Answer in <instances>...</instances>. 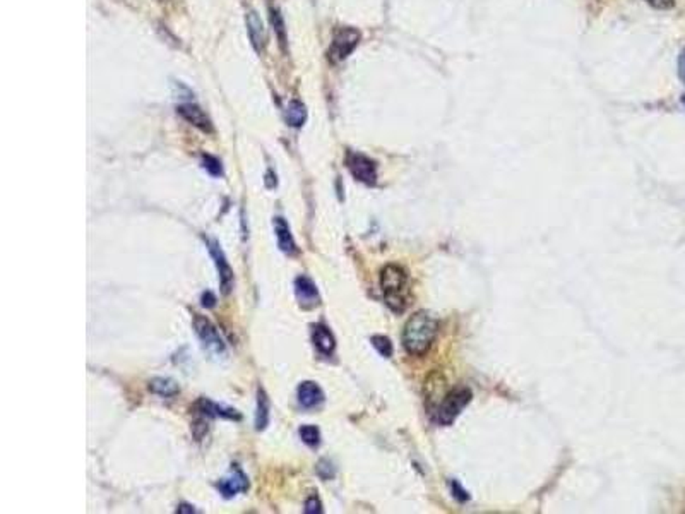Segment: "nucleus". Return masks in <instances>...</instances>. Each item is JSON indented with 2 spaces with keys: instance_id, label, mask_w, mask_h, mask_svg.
Here are the masks:
<instances>
[{
  "instance_id": "obj_21",
  "label": "nucleus",
  "mask_w": 685,
  "mask_h": 514,
  "mask_svg": "<svg viewBox=\"0 0 685 514\" xmlns=\"http://www.w3.org/2000/svg\"><path fill=\"white\" fill-rule=\"evenodd\" d=\"M202 166L207 171H209L211 175H214V177H218V175L223 173V171H221L220 160H216V158H214V156H209V155L204 156V158H202Z\"/></svg>"
},
{
  "instance_id": "obj_16",
  "label": "nucleus",
  "mask_w": 685,
  "mask_h": 514,
  "mask_svg": "<svg viewBox=\"0 0 685 514\" xmlns=\"http://www.w3.org/2000/svg\"><path fill=\"white\" fill-rule=\"evenodd\" d=\"M149 389L155 395L162 396V398H171V396L178 395V384L170 377H155L149 381Z\"/></svg>"
},
{
  "instance_id": "obj_7",
  "label": "nucleus",
  "mask_w": 685,
  "mask_h": 514,
  "mask_svg": "<svg viewBox=\"0 0 685 514\" xmlns=\"http://www.w3.org/2000/svg\"><path fill=\"white\" fill-rule=\"evenodd\" d=\"M207 249H209L211 257L214 259V264H216L218 273H220L221 290H223V293L227 295L229 293V290H232L233 286V269L229 268L227 257H225L223 250H221V247L218 246V242H214V240H207Z\"/></svg>"
},
{
  "instance_id": "obj_23",
  "label": "nucleus",
  "mask_w": 685,
  "mask_h": 514,
  "mask_svg": "<svg viewBox=\"0 0 685 514\" xmlns=\"http://www.w3.org/2000/svg\"><path fill=\"white\" fill-rule=\"evenodd\" d=\"M646 2H650L657 9H670V7H673L675 0H646Z\"/></svg>"
},
{
  "instance_id": "obj_19",
  "label": "nucleus",
  "mask_w": 685,
  "mask_h": 514,
  "mask_svg": "<svg viewBox=\"0 0 685 514\" xmlns=\"http://www.w3.org/2000/svg\"><path fill=\"white\" fill-rule=\"evenodd\" d=\"M300 437L302 440L311 447L319 446L320 443V432L315 425H304V427L300 429Z\"/></svg>"
},
{
  "instance_id": "obj_25",
  "label": "nucleus",
  "mask_w": 685,
  "mask_h": 514,
  "mask_svg": "<svg viewBox=\"0 0 685 514\" xmlns=\"http://www.w3.org/2000/svg\"><path fill=\"white\" fill-rule=\"evenodd\" d=\"M679 76H680V79L685 83V50L682 53H680V58H679Z\"/></svg>"
},
{
  "instance_id": "obj_20",
  "label": "nucleus",
  "mask_w": 685,
  "mask_h": 514,
  "mask_svg": "<svg viewBox=\"0 0 685 514\" xmlns=\"http://www.w3.org/2000/svg\"><path fill=\"white\" fill-rule=\"evenodd\" d=\"M372 345H374V348L377 350V352L381 353L382 357H391L392 355V345H391V340H389V338L377 334V336L372 338Z\"/></svg>"
},
{
  "instance_id": "obj_4",
  "label": "nucleus",
  "mask_w": 685,
  "mask_h": 514,
  "mask_svg": "<svg viewBox=\"0 0 685 514\" xmlns=\"http://www.w3.org/2000/svg\"><path fill=\"white\" fill-rule=\"evenodd\" d=\"M194 329L198 333L200 343H202L204 348L207 350L213 355L220 357L227 353V348H225V343L221 340L220 333H218L216 327L213 326L209 319L202 316H196L194 317Z\"/></svg>"
},
{
  "instance_id": "obj_5",
  "label": "nucleus",
  "mask_w": 685,
  "mask_h": 514,
  "mask_svg": "<svg viewBox=\"0 0 685 514\" xmlns=\"http://www.w3.org/2000/svg\"><path fill=\"white\" fill-rule=\"evenodd\" d=\"M360 43V31L355 28H341L334 35L329 49L331 62L345 60Z\"/></svg>"
},
{
  "instance_id": "obj_17",
  "label": "nucleus",
  "mask_w": 685,
  "mask_h": 514,
  "mask_svg": "<svg viewBox=\"0 0 685 514\" xmlns=\"http://www.w3.org/2000/svg\"><path fill=\"white\" fill-rule=\"evenodd\" d=\"M286 122L290 123L291 127H302L307 120V108H305L304 103L300 101H291L286 108Z\"/></svg>"
},
{
  "instance_id": "obj_6",
  "label": "nucleus",
  "mask_w": 685,
  "mask_h": 514,
  "mask_svg": "<svg viewBox=\"0 0 685 514\" xmlns=\"http://www.w3.org/2000/svg\"><path fill=\"white\" fill-rule=\"evenodd\" d=\"M346 165H348L349 171H352V175L356 178V180L363 182V184L367 185H374L375 182H377V169H375V163L372 162L370 158H367L365 155H360V153H348Z\"/></svg>"
},
{
  "instance_id": "obj_2",
  "label": "nucleus",
  "mask_w": 685,
  "mask_h": 514,
  "mask_svg": "<svg viewBox=\"0 0 685 514\" xmlns=\"http://www.w3.org/2000/svg\"><path fill=\"white\" fill-rule=\"evenodd\" d=\"M381 286L385 304L394 312H403L408 304V275L401 266L389 264L381 273Z\"/></svg>"
},
{
  "instance_id": "obj_10",
  "label": "nucleus",
  "mask_w": 685,
  "mask_h": 514,
  "mask_svg": "<svg viewBox=\"0 0 685 514\" xmlns=\"http://www.w3.org/2000/svg\"><path fill=\"white\" fill-rule=\"evenodd\" d=\"M298 401L304 408H315L324 401V393L319 384L312 381H305L298 386Z\"/></svg>"
},
{
  "instance_id": "obj_9",
  "label": "nucleus",
  "mask_w": 685,
  "mask_h": 514,
  "mask_svg": "<svg viewBox=\"0 0 685 514\" xmlns=\"http://www.w3.org/2000/svg\"><path fill=\"white\" fill-rule=\"evenodd\" d=\"M295 293H297L298 302L302 307L311 309L319 304V291H317L315 283L307 276H298L295 280Z\"/></svg>"
},
{
  "instance_id": "obj_3",
  "label": "nucleus",
  "mask_w": 685,
  "mask_h": 514,
  "mask_svg": "<svg viewBox=\"0 0 685 514\" xmlns=\"http://www.w3.org/2000/svg\"><path fill=\"white\" fill-rule=\"evenodd\" d=\"M471 400V393L466 388H459L451 391L449 395L444 398L442 403H440L439 410H437V422L444 425L453 424L454 418L461 413L462 408L469 403Z\"/></svg>"
},
{
  "instance_id": "obj_1",
  "label": "nucleus",
  "mask_w": 685,
  "mask_h": 514,
  "mask_svg": "<svg viewBox=\"0 0 685 514\" xmlns=\"http://www.w3.org/2000/svg\"><path fill=\"white\" fill-rule=\"evenodd\" d=\"M437 336V320L427 312H417L406 320L403 329V345L411 355H424L428 352Z\"/></svg>"
},
{
  "instance_id": "obj_8",
  "label": "nucleus",
  "mask_w": 685,
  "mask_h": 514,
  "mask_svg": "<svg viewBox=\"0 0 685 514\" xmlns=\"http://www.w3.org/2000/svg\"><path fill=\"white\" fill-rule=\"evenodd\" d=\"M216 487L225 497H233V495L240 494V492H245L249 488V482H247V477L243 475L242 470L239 466H233L232 473L228 477H225V479H221Z\"/></svg>"
},
{
  "instance_id": "obj_13",
  "label": "nucleus",
  "mask_w": 685,
  "mask_h": 514,
  "mask_svg": "<svg viewBox=\"0 0 685 514\" xmlns=\"http://www.w3.org/2000/svg\"><path fill=\"white\" fill-rule=\"evenodd\" d=\"M247 29H249V36L252 40V45L256 46L257 52H261L266 45V29L262 24L261 17L256 12L247 14Z\"/></svg>"
},
{
  "instance_id": "obj_22",
  "label": "nucleus",
  "mask_w": 685,
  "mask_h": 514,
  "mask_svg": "<svg viewBox=\"0 0 685 514\" xmlns=\"http://www.w3.org/2000/svg\"><path fill=\"white\" fill-rule=\"evenodd\" d=\"M305 513L307 514H319L322 513V504L317 497H309L305 502Z\"/></svg>"
},
{
  "instance_id": "obj_27",
  "label": "nucleus",
  "mask_w": 685,
  "mask_h": 514,
  "mask_svg": "<svg viewBox=\"0 0 685 514\" xmlns=\"http://www.w3.org/2000/svg\"><path fill=\"white\" fill-rule=\"evenodd\" d=\"M682 101H684V105H685V96H684V98H682Z\"/></svg>"
},
{
  "instance_id": "obj_12",
  "label": "nucleus",
  "mask_w": 685,
  "mask_h": 514,
  "mask_svg": "<svg viewBox=\"0 0 685 514\" xmlns=\"http://www.w3.org/2000/svg\"><path fill=\"white\" fill-rule=\"evenodd\" d=\"M178 114L184 117L187 122H191L192 126L199 127L200 130H207V132L211 130V120L207 119V115L200 110L198 105H192V103L180 105V107H178Z\"/></svg>"
},
{
  "instance_id": "obj_15",
  "label": "nucleus",
  "mask_w": 685,
  "mask_h": 514,
  "mask_svg": "<svg viewBox=\"0 0 685 514\" xmlns=\"http://www.w3.org/2000/svg\"><path fill=\"white\" fill-rule=\"evenodd\" d=\"M198 406H199L200 413H204V415H206V417L235 418V420H239V418H240V415L236 413L235 410H232V408L220 406V404L213 403V401H209V400H206V398L200 400L199 403H198Z\"/></svg>"
},
{
  "instance_id": "obj_24",
  "label": "nucleus",
  "mask_w": 685,
  "mask_h": 514,
  "mask_svg": "<svg viewBox=\"0 0 685 514\" xmlns=\"http://www.w3.org/2000/svg\"><path fill=\"white\" fill-rule=\"evenodd\" d=\"M214 304H216V297L211 291H206L202 295V305L204 307H214Z\"/></svg>"
},
{
  "instance_id": "obj_11",
  "label": "nucleus",
  "mask_w": 685,
  "mask_h": 514,
  "mask_svg": "<svg viewBox=\"0 0 685 514\" xmlns=\"http://www.w3.org/2000/svg\"><path fill=\"white\" fill-rule=\"evenodd\" d=\"M275 232H276V239H278V246L283 252L291 256V254H297V243H295L293 235H291L290 225L286 223L285 218H275Z\"/></svg>"
},
{
  "instance_id": "obj_18",
  "label": "nucleus",
  "mask_w": 685,
  "mask_h": 514,
  "mask_svg": "<svg viewBox=\"0 0 685 514\" xmlns=\"http://www.w3.org/2000/svg\"><path fill=\"white\" fill-rule=\"evenodd\" d=\"M269 422V400L262 389L257 393V410H256V429L264 430Z\"/></svg>"
},
{
  "instance_id": "obj_14",
  "label": "nucleus",
  "mask_w": 685,
  "mask_h": 514,
  "mask_svg": "<svg viewBox=\"0 0 685 514\" xmlns=\"http://www.w3.org/2000/svg\"><path fill=\"white\" fill-rule=\"evenodd\" d=\"M312 338H314V345L315 348L319 350L322 355H331L336 348V341H334V336L331 334V331L324 326H315L314 331H312Z\"/></svg>"
},
{
  "instance_id": "obj_26",
  "label": "nucleus",
  "mask_w": 685,
  "mask_h": 514,
  "mask_svg": "<svg viewBox=\"0 0 685 514\" xmlns=\"http://www.w3.org/2000/svg\"><path fill=\"white\" fill-rule=\"evenodd\" d=\"M196 509L194 508H191V506H187V504H182L180 508L177 509V513H194Z\"/></svg>"
}]
</instances>
